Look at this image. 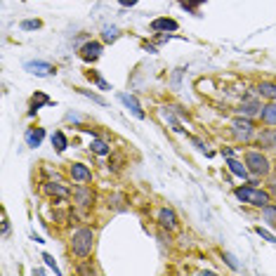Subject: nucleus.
Masks as SVG:
<instances>
[{
    "instance_id": "2f4dec72",
    "label": "nucleus",
    "mask_w": 276,
    "mask_h": 276,
    "mask_svg": "<svg viewBox=\"0 0 276 276\" xmlns=\"http://www.w3.org/2000/svg\"><path fill=\"white\" fill-rule=\"evenodd\" d=\"M7 232H9V224H7V217L2 220V236H7Z\"/></svg>"
},
{
    "instance_id": "ddd939ff",
    "label": "nucleus",
    "mask_w": 276,
    "mask_h": 276,
    "mask_svg": "<svg viewBox=\"0 0 276 276\" xmlns=\"http://www.w3.org/2000/svg\"><path fill=\"white\" fill-rule=\"evenodd\" d=\"M227 168L232 170L236 177H241V179H248V165H243V163H239V160H234V158H229L227 160Z\"/></svg>"
},
{
    "instance_id": "c756f323",
    "label": "nucleus",
    "mask_w": 276,
    "mask_h": 276,
    "mask_svg": "<svg viewBox=\"0 0 276 276\" xmlns=\"http://www.w3.org/2000/svg\"><path fill=\"white\" fill-rule=\"evenodd\" d=\"M123 7H133V5H137V0H118Z\"/></svg>"
},
{
    "instance_id": "a878e982",
    "label": "nucleus",
    "mask_w": 276,
    "mask_h": 276,
    "mask_svg": "<svg viewBox=\"0 0 276 276\" xmlns=\"http://www.w3.org/2000/svg\"><path fill=\"white\" fill-rule=\"evenodd\" d=\"M255 232H258V234H260V236H262L265 241H269V243H276V236H274V234H269L267 229H262V227H258Z\"/></svg>"
},
{
    "instance_id": "dca6fc26",
    "label": "nucleus",
    "mask_w": 276,
    "mask_h": 276,
    "mask_svg": "<svg viewBox=\"0 0 276 276\" xmlns=\"http://www.w3.org/2000/svg\"><path fill=\"white\" fill-rule=\"evenodd\" d=\"M262 217H265V222L269 224V227H276V205L267 203L265 208H262Z\"/></svg>"
},
{
    "instance_id": "9d476101",
    "label": "nucleus",
    "mask_w": 276,
    "mask_h": 276,
    "mask_svg": "<svg viewBox=\"0 0 276 276\" xmlns=\"http://www.w3.org/2000/svg\"><path fill=\"white\" fill-rule=\"evenodd\" d=\"M258 142L262 149H276V130H262Z\"/></svg>"
},
{
    "instance_id": "2eb2a0df",
    "label": "nucleus",
    "mask_w": 276,
    "mask_h": 276,
    "mask_svg": "<svg viewBox=\"0 0 276 276\" xmlns=\"http://www.w3.org/2000/svg\"><path fill=\"white\" fill-rule=\"evenodd\" d=\"M43 137H45V130H43V128H38V130H28V133H26L28 146H40Z\"/></svg>"
},
{
    "instance_id": "c85d7f7f",
    "label": "nucleus",
    "mask_w": 276,
    "mask_h": 276,
    "mask_svg": "<svg viewBox=\"0 0 276 276\" xmlns=\"http://www.w3.org/2000/svg\"><path fill=\"white\" fill-rule=\"evenodd\" d=\"M201 2H205V0H187V2H184V7H187V9H194L196 5H201Z\"/></svg>"
},
{
    "instance_id": "7c9ffc66",
    "label": "nucleus",
    "mask_w": 276,
    "mask_h": 276,
    "mask_svg": "<svg viewBox=\"0 0 276 276\" xmlns=\"http://www.w3.org/2000/svg\"><path fill=\"white\" fill-rule=\"evenodd\" d=\"M269 191H272V196L276 198V177L272 179V182H269Z\"/></svg>"
},
{
    "instance_id": "423d86ee",
    "label": "nucleus",
    "mask_w": 276,
    "mask_h": 276,
    "mask_svg": "<svg viewBox=\"0 0 276 276\" xmlns=\"http://www.w3.org/2000/svg\"><path fill=\"white\" fill-rule=\"evenodd\" d=\"M239 111L243 116H260L262 114V104H260L258 99H243V104L239 107Z\"/></svg>"
},
{
    "instance_id": "39448f33",
    "label": "nucleus",
    "mask_w": 276,
    "mask_h": 276,
    "mask_svg": "<svg viewBox=\"0 0 276 276\" xmlns=\"http://www.w3.org/2000/svg\"><path fill=\"white\" fill-rule=\"evenodd\" d=\"M158 224L163 227V229H177V215H175V210L172 208H160L158 210Z\"/></svg>"
},
{
    "instance_id": "a211bd4d",
    "label": "nucleus",
    "mask_w": 276,
    "mask_h": 276,
    "mask_svg": "<svg viewBox=\"0 0 276 276\" xmlns=\"http://www.w3.org/2000/svg\"><path fill=\"white\" fill-rule=\"evenodd\" d=\"M258 92L262 95V97H269L272 102L276 99V85H274V83H262V85L258 88Z\"/></svg>"
},
{
    "instance_id": "aec40b11",
    "label": "nucleus",
    "mask_w": 276,
    "mask_h": 276,
    "mask_svg": "<svg viewBox=\"0 0 276 276\" xmlns=\"http://www.w3.org/2000/svg\"><path fill=\"white\" fill-rule=\"evenodd\" d=\"M92 151L99 153V156H107V153H109V144L95 137V139H92Z\"/></svg>"
},
{
    "instance_id": "20e7f679",
    "label": "nucleus",
    "mask_w": 276,
    "mask_h": 276,
    "mask_svg": "<svg viewBox=\"0 0 276 276\" xmlns=\"http://www.w3.org/2000/svg\"><path fill=\"white\" fill-rule=\"evenodd\" d=\"M232 133L239 142H248L250 137L255 135V125L250 123L248 118H236V121L232 123Z\"/></svg>"
},
{
    "instance_id": "f257e3e1",
    "label": "nucleus",
    "mask_w": 276,
    "mask_h": 276,
    "mask_svg": "<svg viewBox=\"0 0 276 276\" xmlns=\"http://www.w3.org/2000/svg\"><path fill=\"white\" fill-rule=\"evenodd\" d=\"M92 248H95V234L90 232V229H78V232L73 234L71 250L78 258H88L90 253H92Z\"/></svg>"
},
{
    "instance_id": "cd10ccee",
    "label": "nucleus",
    "mask_w": 276,
    "mask_h": 276,
    "mask_svg": "<svg viewBox=\"0 0 276 276\" xmlns=\"http://www.w3.org/2000/svg\"><path fill=\"white\" fill-rule=\"evenodd\" d=\"M43 260H45V265H47V267H52L54 272H57V274H59V269H57V265H54L52 255H47V253H45V255H43Z\"/></svg>"
},
{
    "instance_id": "9b49d317",
    "label": "nucleus",
    "mask_w": 276,
    "mask_h": 276,
    "mask_svg": "<svg viewBox=\"0 0 276 276\" xmlns=\"http://www.w3.org/2000/svg\"><path fill=\"white\" fill-rule=\"evenodd\" d=\"M121 102H123L125 107L133 111V116H137V118H144V111H142V107H139V102L133 97V95H121Z\"/></svg>"
},
{
    "instance_id": "7ed1b4c3",
    "label": "nucleus",
    "mask_w": 276,
    "mask_h": 276,
    "mask_svg": "<svg viewBox=\"0 0 276 276\" xmlns=\"http://www.w3.org/2000/svg\"><path fill=\"white\" fill-rule=\"evenodd\" d=\"M246 165H248V170L253 172V175H258V177L269 175V168H272L267 156H262V151H248L246 153Z\"/></svg>"
},
{
    "instance_id": "5701e85b",
    "label": "nucleus",
    "mask_w": 276,
    "mask_h": 276,
    "mask_svg": "<svg viewBox=\"0 0 276 276\" xmlns=\"http://www.w3.org/2000/svg\"><path fill=\"white\" fill-rule=\"evenodd\" d=\"M80 95H85V97H90L92 99V102H97V104H102V107H107V102H104V99L99 97V95H95V92H90V90H78Z\"/></svg>"
},
{
    "instance_id": "f3484780",
    "label": "nucleus",
    "mask_w": 276,
    "mask_h": 276,
    "mask_svg": "<svg viewBox=\"0 0 276 276\" xmlns=\"http://www.w3.org/2000/svg\"><path fill=\"white\" fill-rule=\"evenodd\" d=\"M76 201H78L80 205H90L92 203V191L85 187H78V191H76Z\"/></svg>"
},
{
    "instance_id": "4468645a",
    "label": "nucleus",
    "mask_w": 276,
    "mask_h": 276,
    "mask_svg": "<svg viewBox=\"0 0 276 276\" xmlns=\"http://www.w3.org/2000/svg\"><path fill=\"white\" fill-rule=\"evenodd\" d=\"M260 118H262V123L276 125V99L272 102V104H267V107H262V114H260Z\"/></svg>"
},
{
    "instance_id": "1a4fd4ad",
    "label": "nucleus",
    "mask_w": 276,
    "mask_h": 276,
    "mask_svg": "<svg viewBox=\"0 0 276 276\" xmlns=\"http://www.w3.org/2000/svg\"><path fill=\"white\" fill-rule=\"evenodd\" d=\"M71 177L76 179V182H88V179H92V172H90L83 163H73L71 165Z\"/></svg>"
},
{
    "instance_id": "bb28decb",
    "label": "nucleus",
    "mask_w": 276,
    "mask_h": 276,
    "mask_svg": "<svg viewBox=\"0 0 276 276\" xmlns=\"http://www.w3.org/2000/svg\"><path fill=\"white\" fill-rule=\"evenodd\" d=\"M224 260H227V265L232 269H239V262H236V258H234L232 253H224Z\"/></svg>"
},
{
    "instance_id": "0eeeda50",
    "label": "nucleus",
    "mask_w": 276,
    "mask_h": 276,
    "mask_svg": "<svg viewBox=\"0 0 276 276\" xmlns=\"http://www.w3.org/2000/svg\"><path fill=\"white\" fill-rule=\"evenodd\" d=\"M26 71L36 73V76H50V73H54V66L52 64H47V62H28Z\"/></svg>"
},
{
    "instance_id": "b1692460",
    "label": "nucleus",
    "mask_w": 276,
    "mask_h": 276,
    "mask_svg": "<svg viewBox=\"0 0 276 276\" xmlns=\"http://www.w3.org/2000/svg\"><path fill=\"white\" fill-rule=\"evenodd\" d=\"M21 28H24V31H36V28H40V21H38V19H28V21H21Z\"/></svg>"
},
{
    "instance_id": "393cba45",
    "label": "nucleus",
    "mask_w": 276,
    "mask_h": 276,
    "mask_svg": "<svg viewBox=\"0 0 276 276\" xmlns=\"http://www.w3.org/2000/svg\"><path fill=\"white\" fill-rule=\"evenodd\" d=\"M116 38H118V28H116V26L104 28V40H107V43H111V40H116Z\"/></svg>"
},
{
    "instance_id": "6ab92c4d",
    "label": "nucleus",
    "mask_w": 276,
    "mask_h": 276,
    "mask_svg": "<svg viewBox=\"0 0 276 276\" xmlns=\"http://www.w3.org/2000/svg\"><path fill=\"white\" fill-rule=\"evenodd\" d=\"M52 144H54L57 151H64V149H66V137H64L62 130H57V133L52 135Z\"/></svg>"
},
{
    "instance_id": "f8f14e48",
    "label": "nucleus",
    "mask_w": 276,
    "mask_h": 276,
    "mask_svg": "<svg viewBox=\"0 0 276 276\" xmlns=\"http://www.w3.org/2000/svg\"><path fill=\"white\" fill-rule=\"evenodd\" d=\"M151 28L153 31H177V21L175 19H153L151 21Z\"/></svg>"
},
{
    "instance_id": "4be33fe9",
    "label": "nucleus",
    "mask_w": 276,
    "mask_h": 276,
    "mask_svg": "<svg viewBox=\"0 0 276 276\" xmlns=\"http://www.w3.org/2000/svg\"><path fill=\"white\" fill-rule=\"evenodd\" d=\"M43 104H50V99L45 97V95H36V97H33V109H31V116H33V114H36Z\"/></svg>"
},
{
    "instance_id": "412c9836",
    "label": "nucleus",
    "mask_w": 276,
    "mask_h": 276,
    "mask_svg": "<svg viewBox=\"0 0 276 276\" xmlns=\"http://www.w3.org/2000/svg\"><path fill=\"white\" fill-rule=\"evenodd\" d=\"M160 116H163V121H165V123H170V128H172L175 133H182V128H179V123L175 121V116H172L170 111H165V109H163V111H160Z\"/></svg>"
},
{
    "instance_id": "f03ea898",
    "label": "nucleus",
    "mask_w": 276,
    "mask_h": 276,
    "mask_svg": "<svg viewBox=\"0 0 276 276\" xmlns=\"http://www.w3.org/2000/svg\"><path fill=\"white\" fill-rule=\"evenodd\" d=\"M234 196L243 201V203H250V205H258V208H265L269 203V191H262V189H255V187H239L234 191Z\"/></svg>"
},
{
    "instance_id": "6e6552de",
    "label": "nucleus",
    "mask_w": 276,
    "mask_h": 276,
    "mask_svg": "<svg viewBox=\"0 0 276 276\" xmlns=\"http://www.w3.org/2000/svg\"><path fill=\"white\" fill-rule=\"evenodd\" d=\"M99 54H102V43H85L80 47V57L83 59H97Z\"/></svg>"
}]
</instances>
